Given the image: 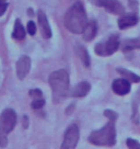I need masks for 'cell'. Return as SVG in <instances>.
Segmentation results:
<instances>
[{"label":"cell","mask_w":140,"mask_h":149,"mask_svg":"<svg viewBox=\"0 0 140 149\" xmlns=\"http://www.w3.org/2000/svg\"><path fill=\"white\" fill-rule=\"evenodd\" d=\"M104 115L108 117V122L101 130L92 132L89 137V141L96 146H114L116 143L115 121L117 118V114L115 112L106 110L104 112Z\"/></svg>","instance_id":"cell-1"},{"label":"cell","mask_w":140,"mask_h":149,"mask_svg":"<svg viewBox=\"0 0 140 149\" xmlns=\"http://www.w3.org/2000/svg\"><path fill=\"white\" fill-rule=\"evenodd\" d=\"M87 23H88V18H87L84 7L81 2H76L66 13V28L70 32L80 34V33L83 32Z\"/></svg>","instance_id":"cell-2"},{"label":"cell","mask_w":140,"mask_h":149,"mask_svg":"<svg viewBox=\"0 0 140 149\" xmlns=\"http://www.w3.org/2000/svg\"><path fill=\"white\" fill-rule=\"evenodd\" d=\"M49 84H51L55 102L61 101L67 95L68 90H69V76H68V72L64 69L54 71L49 76Z\"/></svg>","instance_id":"cell-3"},{"label":"cell","mask_w":140,"mask_h":149,"mask_svg":"<svg viewBox=\"0 0 140 149\" xmlns=\"http://www.w3.org/2000/svg\"><path fill=\"white\" fill-rule=\"evenodd\" d=\"M17 123V114L12 109H6L0 116V147L8 144V134L14 128Z\"/></svg>","instance_id":"cell-4"},{"label":"cell","mask_w":140,"mask_h":149,"mask_svg":"<svg viewBox=\"0 0 140 149\" xmlns=\"http://www.w3.org/2000/svg\"><path fill=\"white\" fill-rule=\"evenodd\" d=\"M119 47V38L118 35L113 34L108 37L105 42L98 43L95 46V53L100 56H110L114 54Z\"/></svg>","instance_id":"cell-5"},{"label":"cell","mask_w":140,"mask_h":149,"mask_svg":"<svg viewBox=\"0 0 140 149\" xmlns=\"http://www.w3.org/2000/svg\"><path fill=\"white\" fill-rule=\"evenodd\" d=\"M80 138V133H79V127L72 124L68 127V130H66L65 136H64V143L61 145L62 149H73L78 144Z\"/></svg>","instance_id":"cell-6"},{"label":"cell","mask_w":140,"mask_h":149,"mask_svg":"<svg viewBox=\"0 0 140 149\" xmlns=\"http://www.w3.org/2000/svg\"><path fill=\"white\" fill-rule=\"evenodd\" d=\"M90 1L98 7H102L107 12H111L113 14L124 13V7L117 0H90Z\"/></svg>","instance_id":"cell-7"},{"label":"cell","mask_w":140,"mask_h":149,"mask_svg":"<svg viewBox=\"0 0 140 149\" xmlns=\"http://www.w3.org/2000/svg\"><path fill=\"white\" fill-rule=\"evenodd\" d=\"M31 69V59L28 56H21L17 63V74L20 80H23Z\"/></svg>","instance_id":"cell-8"},{"label":"cell","mask_w":140,"mask_h":149,"mask_svg":"<svg viewBox=\"0 0 140 149\" xmlns=\"http://www.w3.org/2000/svg\"><path fill=\"white\" fill-rule=\"evenodd\" d=\"M38 18V24H40V29H41V33L42 36L45 38H51V29L49 26L48 20L46 18V14L43 10H38L37 12Z\"/></svg>","instance_id":"cell-9"},{"label":"cell","mask_w":140,"mask_h":149,"mask_svg":"<svg viewBox=\"0 0 140 149\" xmlns=\"http://www.w3.org/2000/svg\"><path fill=\"white\" fill-rule=\"evenodd\" d=\"M113 91L118 95H125L130 91V82L125 78L114 80L112 84Z\"/></svg>","instance_id":"cell-10"},{"label":"cell","mask_w":140,"mask_h":149,"mask_svg":"<svg viewBox=\"0 0 140 149\" xmlns=\"http://www.w3.org/2000/svg\"><path fill=\"white\" fill-rule=\"evenodd\" d=\"M118 26L121 30H125L127 28L134 26L138 23V17L134 13L127 14V15H123L121 18L118 19Z\"/></svg>","instance_id":"cell-11"},{"label":"cell","mask_w":140,"mask_h":149,"mask_svg":"<svg viewBox=\"0 0 140 149\" xmlns=\"http://www.w3.org/2000/svg\"><path fill=\"white\" fill-rule=\"evenodd\" d=\"M96 32H98V25L95 23V21H90L87 23L85 28H84L83 32V38L85 41H92L95 35H96Z\"/></svg>","instance_id":"cell-12"},{"label":"cell","mask_w":140,"mask_h":149,"mask_svg":"<svg viewBox=\"0 0 140 149\" xmlns=\"http://www.w3.org/2000/svg\"><path fill=\"white\" fill-rule=\"evenodd\" d=\"M90 89H91V86H90L89 82L82 81V82H80L79 84L76 86L75 90L72 92V95L76 97V98H83L89 93Z\"/></svg>","instance_id":"cell-13"},{"label":"cell","mask_w":140,"mask_h":149,"mask_svg":"<svg viewBox=\"0 0 140 149\" xmlns=\"http://www.w3.org/2000/svg\"><path fill=\"white\" fill-rule=\"evenodd\" d=\"M25 35H26V32L24 30V26L22 25L20 20H17L15 24H14V30L13 33H12V36H13V38L18 40V41H22L25 37Z\"/></svg>","instance_id":"cell-14"},{"label":"cell","mask_w":140,"mask_h":149,"mask_svg":"<svg viewBox=\"0 0 140 149\" xmlns=\"http://www.w3.org/2000/svg\"><path fill=\"white\" fill-rule=\"evenodd\" d=\"M138 48H140V37L127 40L123 44V51L124 52H129L132 49H138Z\"/></svg>","instance_id":"cell-15"},{"label":"cell","mask_w":140,"mask_h":149,"mask_svg":"<svg viewBox=\"0 0 140 149\" xmlns=\"http://www.w3.org/2000/svg\"><path fill=\"white\" fill-rule=\"evenodd\" d=\"M117 71L123 76V78L127 79L128 81H131V82H140L139 76H137L136 74L131 72V71H129V70L123 69V68H118Z\"/></svg>","instance_id":"cell-16"},{"label":"cell","mask_w":140,"mask_h":149,"mask_svg":"<svg viewBox=\"0 0 140 149\" xmlns=\"http://www.w3.org/2000/svg\"><path fill=\"white\" fill-rule=\"evenodd\" d=\"M77 54H78V56L80 57V59H81L82 63L84 64V66L89 67L90 66V57H89V54H88L87 49H85L83 46H78L77 47Z\"/></svg>","instance_id":"cell-17"},{"label":"cell","mask_w":140,"mask_h":149,"mask_svg":"<svg viewBox=\"0 0 140 149\" xmlns=\"http://www.w3.org/2000/svg\"><path fill=\"white\" fill-rule=\"evenodd\" d=\"M44 104H45V101L42 98H36L32 102V107L35 110H38V109H42L44 107Z\"/></svg>","instance_id":"cell-18"},{"label":"cell","mask_w":140,"mask_h":149,"mask_svg":"<svg viewBox=\"0 0 140 149\" xmlns=\"http://www.w3.org/2000/svg\"><path fill=\"white\" fill-rule=\"evenodd\" d=\"M28 33L30 34V35H34L35 33H36V25H35V23L33 22V21H30L28 23Z\"/></svg>","instance_id":"cell-19"},{"label":"cell","mask_w":140,"mask_h":149,"mask_svg":"<svg viewBox=\"0 0 140 149\" xmlns=\"http://www.w3.org/2000/svg\"><path fill=\"white\" fill-rule=\"evenodd\" d=\"M126 144H127V147L128 148H140V144L139 143H137L136 140L134 139H131V138H128L126 141Z\"/></svg>","instance_id":"cell-20"},{"label":"cell","mask_w":140,"mask_h":149,"mask_svg":"<svg viewBox=\"0 0 140 149\" xmlns=\"http://www.w3.org/2000/svg\"><path fill=\"white\" fill-rule=\"evenodd\" d=\"M28 94L31 95V97H33V98H42L43 94H42V91L41 90H38V89H33V90H30V92H28Z\"/></svg>","instance_id":"cell-21"},{"label":"cell","mask_w":140,"mask_h":149,"mask_svg":"<svg viewBox=\"0 0 140 149\" xmlns=\"http://www.w3.org/2000/svg\"><path fill=\"white\" fill-rule=\"evenodd\" d=\"M7 8H8V2H7V0H0V17L5 13Z\"/></svg>","instance_id":"cell-22"}]
</instances>
